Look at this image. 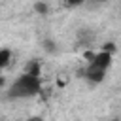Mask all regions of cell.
Listing matches in <instances>:
<instances>
[{
	"mask_svg": "<svg viewBox=\"0 0 121 121\" xmlns=\"http://www.w3.org/2000/svg\"><path fill=\"white\" fill-rule=\"evenodd\" d=\"M42 89V79L40 76H34V74H21L9 87L8 91V98H30V96H36Z\"/></svg>",
	"mask_w": 121,
	"mask_h": 121,
	"instance_id": "obj_1",
	"label": "cell"
},
{
	"mask_svg": "<svg viewBox=\"0 0 121 121\" xmlns=\"http://www.w3.org/2000/svg\"><path fill=\"white\" fill-rule=\"evenodd\" d=\"M89 64L98 66V68H102V70H108V68H110V64H112V53H108V51L95 53V55L89 59Z\"/></svg>",
	"mask_w": 121,
	"mask_h": 121,
	"instance_id": "obj_2",
	"label": "cell"
},
{
	"mask_svg": "<svg viewBox=\"0 0 121 121\" xmlns=\"http://www.w3.org/2000/svg\"><path fill=\"white\" fill-rule=\"evenodd\" d=\"M83 76H85V79L89 81V83H100L102 79H104V76H106V70H102V68H98V66H93V64H89L87 68H85V72H83Z\"/></svg>",
	"mask_w": 121,
	"mask_h": 121,
	"instance_id": "obj_3",
	"label": "cell"
},
{
	"mask_svg": "<svg viewBox=\"0 0 121 121\" xmlns=\"http://www.w3.org/2000/svg\"><path fill=\"white\" fill-rule=\"evenodd\" d=\"M34 11H36L38 15H47V11H49V6H47L43 0H38V2H34Z\"/></svg>",
	"mask_w": 121,
	"mask_h": 121,
	"instance_id": "obj_4",
	"label": "cell"
},
{
	"mask_svg": "<svg viewBox=\"0 0 121 121\" xmlns=\"http://www.w3.org/2000/svg\"><path fill=\"white\" fill-rule=\"evenodd\" d=\"M9 59H11V51L9 49H0V70L9 64Z\"/></svg>",
	"mask_w": 121,
	"mask_h": 121,
	"instance_id": "obj_5",
	"label": "cell"
},
{
	"mask_svg": "<svg viewBox=\"0 0 121 121\" xmlns=\"http://www.w3.org/2000/svg\"><path fill=\"white\" fill-rule=\"evenodd\" d=\"M26 72H28V74H34V76H40V72H42L40 62H38V60H30V62L26 64Z\"/></svg>",
	"mask_w": 121,
	"mask_h": 121,
	"instance_id": "obj_6",
	"label": "cell"
},
{
	"mask_svg": "<svg viewBox=\"0 0 121 121\" xmlns=\"http://www.w3.org/2000/svg\"><path fill=\"white\" fill-rule=\"evenodd\" d=\"M43 49H45V51H49V53H55V51H57L55 42H53V40H43Z\"/></svg>",
	"mask_w": 121,
	"mask_h": 121,
	"instance_id": "obj_7",
	"label": "cell"
},
{
	"mask_svg": "<svg viewBox=\"0 0 121 121\" xmlns=\"http://www.w3.org/2000/svg\"><path fill=\"white\" fill-rule=\"evenodd\" d=\"M85 0H66V6L68 8H78V6H81Z\"/></svg>",
	"mask_w": 121,
	"mask_h": 121,
	"instance_id": "obj_8",
	"label": "cell"
},
{
	"mask_svg": "<svg viewBox=\"0 0 121 121\" xmlns=\"http://www.w3.org/2000/svg\"><path fill=\"white\" fill-rule=\"evenodd\" d=\"M102 51H108V53H113L115 51V45L110 42V43H104V47H102Z\"/></svg>",
	"mask_w": 121,
	"mask_h": 121,
	"instance_id": "obj_9",
	"label": "cell"
},
{
	"mask_svg": "<svg viewBox=\"0 0 121 121\" xmlns=\"http://www.w3.org/2000/svg\"><path fill=\"white\" fill-rule=\"evenodd\" d=\"M26 121H42L40 117H30V119H26Z\"/></svg>",
	"mask_w": 121,
	"mask_h": 121,
	"instance_id": "obj_10",
	"label": "cell"
},
{
	"mask_svg": "<svg viewBox=\"0 0 121 121\" xmlns=\"http://www.w3.org/2000/svg\"><path fill=\"white\" fill-rule=\"evenodd\" d=\"M2 85H4V79H2V78H0V87H2Z\"/></svg>",
	"mask_w": 121,
	"mask_h": 121,
	"instance_id": "obj_11",
	"label": "cell"
},
{
	"mask_svg": "<svg viewBox=\"0 0 121 121\" xmlns=\"http://www.w3.org/2000/svg\"><path fill=\"white\" fill-rule=\"evenodd\" d=\"M96 2H108V0H96Z\"/></svg>",
	"mask_w": 121,
	"mask_h": 121,
	"instance_id": "obj_12",
	"label": "cell"
},
{
	"mask_svg": "<svg viewBox=\"0 0 121 121\" xmlns=\"http://www.w3.org/2000/svg\"><path fill=\"white\" fill-rule=\"evenodd\" d=\"M119 121H121V119H119Z\"/></svg>",
	"mask_w": 121,
	"mask_h": 121,
	"instance_id": "obj_13",
	"label": "cell"
}]
</instances>
